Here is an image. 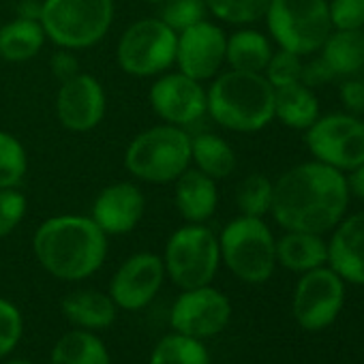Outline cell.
<instances>
[{"label": "cell", "mask_w": 364, "mask_h": 364, "mask_svg": "<svg viewBox=\"0 0 364 364\" xmlns=\"http://www.w3.org/2000/svg\"><path fill=\"white\" fill-rule=\"evenodd\" d=\"M146 198L131 180H118L103 187L90 206V219L105 236L131 234L144 219Z\"/></svg>", "instance_id": "e0dca14e"}, {"label": "cell", "mask_w": 364, "mask_h": 364, "mask_svg": "<svg viewBox=\"0 0 364 364\" xmlns=\"http://www.w3.org/2000/svg\"><path fill=\"white\" fill-rule=\"evenodd\" d=\"M264 18L277 46L298 56L321 50L332 33L326 0H270Z\"/></svg>", "instance_id": "ba28073f"}, {"label": "cell", "mask_w": 364, "mask_h": 364, "mask_svg": "<svg viewBox=\"0 0 364 364\" xmlns=\"http://www.w3.org/2000/svg\"><path fill=\"white\" fill-rule=\"evenodd\" d=\"M191 165L213 180H223L236 169V152L221 135L200 133L191 137Z\"/></svg>", "instance_id": "484cf974"}, {"label": "cell", "mask_w": 364, "mask_h": 364, "mask_svg": "<svg viewBox=\"0 0 364 364\" xmlns=\"http://www.w3.org/2000/svg\"><path fill=\"white\" fill-rule=\"evenodd\" d=\"M328 262L341 279L364 285V213L338 223L328 245Z\"/></svg>", "instance_id": "d6986e66"}, {"label": "cell", "mask_w": 364, "mask_h": 364, "mask_svg": "<svg viewBox=\"0 0 364 364\" xmlns=\"http://www.w3.org/2000/svg\"><path fill=\"white\" fill-rule=\"evenodd\" d=\"M165 266L161 255L141 251L129 255L109 281V298L122 311L146 309L163 287Z\"/></svg>", "instance_id": "9a60e30c"}, {"label": "cell", "mask_w": 364, "mask_h": 364, "mask_svg": "<svg viewBox=\"0 0 364 364\" xmlns=\"http://www.w3.org/2000/svg\"><path fill=\"white\" fill-rule=\"evenodd\" d=\"M349 198L343 171L309 161L274 182L270 215L285 232L323 234L343 221Z\"/></svg>", "instance_id": "6da1fadb"}, {"label": "cell", "mask_w": 364, "mask_h": 364, "mask_svg": "<svg viewBox=\"0 0 364 364\" xmlns=\"http://www.w3.org/2000/svg\"><path fill=\"white\" fill-rule=\"evenodd\" d=\"M272 56V46L268 37L253 28L236 31L225 43V65L234 71L264 73Z\"/></svg>", "instance_id": "cb8c5ba5"}, {"label": "cell", "mask_w": 364, "mask_h": 364, "mask_svg": "<svg viewBox=\"0 0 364 364\" xmlns=\"http://www.w3.org/2000/svg\"><path fill=\"white\" fill-rule=\"evenodd\" d=\"M270 0H206L213 18L234 26H249L259 22L268 11Z\"/></svg>", "instance_id": "4dcf8cb0"}, {"label": "cell", "mask_w": 364, "mask_h": 364, "mask_svg": "<svg viewBox=\"0 0 364 364\" xmlns=\"http://www.w3.org/2000/svg\"><path fill=\"white\" fill-rule=\"evenodd\" d=\"M18 16L26 20H39L41 18V0H22L18 5Z\"/></svg>", "instance_id": "60d3db41"}, {"label": "cell", "mask_w": 364, "mask_h": 364, "mask_svg": "<svg viewBox=\"0 0 364 364\" xmlns=\"http://www.w3.org/2000/svg\"><path fill=\"white\" fill-rule=\"evenodd\" d=\"M274 118L296 131H306L319 118V101L311 86L296 82L274 88Z\"/></svg>", "instance_id": "7402d4cb"}, {"label": "cell", "mask_w": 364, "mask_h": 364, "mask_svg": "<svg viewBox=\"0 0 364 364\" xmlns=\"http://www.w3.org/2000/svg\"><path fill=\"white\" fill-rule=\"evenodd\" d=\"M360 33H362V41H364V26H362V31H360Z\"/></svg>", "instance_id": "ee69618b"}, {"label": "cell", "mask_w": 364, "mask_h": 364, "mask_svg": "<svg viewBox=\"0 0 364 364\" xmlns=\"http://www.w3.org/2000/svg\"><path fill=\"white\" fill-rule=\"evenodd\" d=\"M50 364H112V358L105 343L95 332L75 328L56 341Z\"/></svg>", "instance_id": "d4e9b609"}, {"label": "cell", "mask_w": 364, "mask_h": 364, "mask_svg": "<svg viewBox=\"0 0 364 364\" xmlns=\"http://www.w3.org/2000/svg\"><path fill=\"white\" fill-rule=\"evenodd\" d=\"M306 146L315 161L351 171L364 163V122L349 114L321 116L306 129Z\"/></svg>", "instance_id": "30bf717a"}, {"label": "cell", "mask_w": 364, "mask_h": 364, "mask_svg": "<svg viewBox=\"0 0 364 364\" xmlns=\"http://www.w3.org/2000/svg\"><path fill=\"white\" fill-rule=\"evenodd\" d=\"M272 189L274 182L264 173L247 176L236 189V206L240 215L247 217H264L272 206Z\"/></svg>", "instance_id": "f546056e"}, {"label": "cell", "mask_w": 364, "mask_h": 364, "mask_svg": "<svg viewBox=\"0 0 364 364\" xmlns=\"http://www.w3.org/2000/svg\"><path fill=\"white\" fill-rule=\"evenodd\" d=\"M321 60L336 75H353L364 67V41L360 31L330 33L321 46Z\"/></svg>", "instance_id": "4316f807"}, {"label": "cell", "mask_w": 364, "mask_h": 364, "mask_svg": "<svg viewBox=\"0 0 364 364\" xmlns=\"http://www.w3.org/2000/svg\"><path fill=\"white\" fill-rule=\"evenodd\" d=\"M206 95V116L228 131L257 133L274 120V86L264 73L221 71Z\"/></svg>", "instance_id": "3957f363"}, {"label": "cell", "mask_w": 364, "mask_h": 364, "mask_svg": "<svg viewBox=\"0 0 364 364\" xmlns=\"http://www.w3.org/2000/svg\"><path fill=\"white\" fill-rule=\"evenodd\" d=\"M277 262L291 272H309L328 262V245L321 234L287 232L277 240Z\"/></svg>", "instance_id": "603a6c76"}, {"label": "cell", "mask_w": 364, "mask_h": 364, "mask_svg": "<svg viewBox=\"0 0 364 364\" xmlns=\"http://www.w3.org/2000/svg\"><path fill=\"white\" fill-rule=\"evenodd\" d=\"M146 3H150V5H159L161 0H146Z\"/></svg>", "instance_id": "7bdbcfd3"}, {"label": "cell", "mask_w": 364, "mask_h": 364, "mask_svg": "<svg viewBox=\"0 0 364 364\" xmlns=\"http://www.w3.org/2000/svg\"><path fill=\"white\" fill-rule=\"evenodd\" d=\"M63 315L82 330H105L116 321L118 306L109 294L97 289H77L63 298Z\"/></svg>", "instance_id": "ffe728a7"}, {"label": "cell", "mask_w": 364, "mask_h": 364, "mask_svg": "<svg viewBox=\"0 0 364 364\" xmlns=\"http://www.w3.org/2000/svg\"><path fill=\"white\" fill-rule=\"evenodd\" d=\"M28 213L26 196L20 187L0 189V240L14 234Z\"/></svg>", "instance_id": "e575fe53"}, {"label": "cell", "mask_w": 364, "mask_h": 364, "mask_svg": "<svg viewBox=\"0 0 364 364\" xmlns=\"http://www.w3.org/2000/svg\"><path fill=\"white\" fill-rule=\"evenodd\" d=\"M173 204L185 223H208L219 206L217 180L202 173L193 165L173 182Z\"/></svg>", "instance_id": "ac0fdd59"}, {"label": "cell", "mask_w": 364, "mask_h": 364, "mask_svg": "<svg viewBox=\"0 0 364 364\" xmlns=\"http://www.w3.org/2000/svg\"><path fill=\"white\" fill-rule=\"evenodd\" d=\"M161 259L165 277L180 291L210 285L221 264L219 236L206 223H185L171 232Z\"/></svg>", "instance_id": "8992f818"}, {"label": "cell", "mask_w": 364, "mask_h": 364, "mask_svg": "<svg viewBox=\"0 0 364 364\" xmlns=\"http://www.w3.org/2000/svg\"><path fill=\"white\" fill-rule=\"evenodd\" d=\"M159 18L176 33L206 20V0H161Z\"/></svg>", "instance_id": "1f68e13d"}, {"label": "cell", "mask_w": 364, "mask_h": 364, "mask_svg": "<svg viewBox=\"0 0 364 364\" xmlns=\"http://www.w3.org/2000/svg\"><path fill=\"white\" fill-rule=\"evenodd\" d=\"M148 103L161 122L189 129L206 116L208 95L204 82L180 71H165L150 84Z\"/></svg>", "instance_id": "8fae6325"}, {"label": "cell", "mask_w": 364, "mask_h": 364, "mask_svg": "<svg viewBox=\"0 0 364 364\" xmlns=\"http://www.w3.org/2000/svg\"><path fill=\"white\" fill-rule=\"evenodd\" d=\"M341 99L349 112H364V82L349 80L341 88Z\"/></svg>", "instance_id": "74e56055"}, {"label": "cell", "mask_w": 364, "mask_h": 364, "mask_svg": "<svg viewBox=\"0 0 364 364\" xmlns=\"http://www.w3.org/2000/svg\"><path fill=\"white\" fill-rule=\"evenodd\" d=\"M50 69H52V75H56L60 82H65V80H69V77H73V75H77L82 71L75 52L63 50V48H58L56 54L50 58Z\"/></svg>", "instance_id": "8d00e7d4"}, {"label": "cell", "mask_w": 364, "mask_h": 364, "mask_svg": "<svg viewBox=\"0 0 364 364\" xmlns=\"http://www.w3.org/2000/svg\"><path fill=\"white\" fill-rule=\"evenodd\" d=\"M28 173L24 144L9 131L0 129V189L20 187Z\"/></svg>", "instance_id": "f1b7e54d"}, {"label": "cell", "mask_w": 364, "mask_h": 364, "mask_svg": "<svg viewBox=\"0 0 364 364\" xmlns=\"http://www.w3.org/2000/svg\"><path fill=\"white\" fill-rule=\"evenodd\" d=\"M343 298V279L332 268H313L304 272L294 291L296 321L306 330H321L336 319Z\"/></svg>", "instance_id": "5bb4252c"}, {"label": "cell", "mask_w": 364, "mask_h": 364, "mask_svg": "<svg viewBox=\"0 0 364 364\" xmlns=\"http://www.w3.org/2000/svg\"><path fill=\"white\" fill-rule=\"evenodd\" d=\"M347 178V187H349V196H355L358 200L364 202V163L358 165L355 169L349 171Z\"/></svg>", "instance_id": "ab89813d"}, {"label": "cell", "mask_w": 364, "mask_h": 364, "mask_svg": "<svg viewBox=\"0 0 364 364\" xmlns=\"http://www.w3.org/2000/svg\"><path fill=\"white\" fill-rule=\"evenodd\" d=\"M48 37L39 20L16 16L0 26V58L7 63H28L46 46Z\"/></svg>", "instance_id": "44dd1931"}, {"label": "cell", "mask_w": 364, "mask_h": 364, "mask_svg": "<svg viewBox=\"0 0 364 364\" xmlns=\"http://www.w3.org/2000/svg\"><path fill=\"white\" fill-rule=\"evenodd\" d=\"M228 35L210 20H202L178 33L176 41V71L198 82L215 80L225 67Z\"/></svg>", "instance_id": "4fadbf2b"}, {"label": "cell", "mask_w": 364, "mask_h": 364, "mask_svg": "<svg viewBox=\"0 0 364 364\" xmlns=\"http://www.w3.org/2000/svg\"><path fill=\"white\" fill-rule=\"evenodd\" d=\"M230 317V298L213 285H202L180 291L171 306L169 323L178 334L206 341L221 334L228 328Z\"/></svg>", "instance_id": "7c38bea8"}, {"label": "cell", "mask_w": 364, "mask_h": 364, "mask_svg": "<svg viewBox=\"0 0 364 364\" xmlns=\"http://www.w3.org/2000/svg\"><path fill=\"white\" fill-rule=\"evenodd\" d=\"M39 266L58 281L77 283L101 270L107 257V236L88 215H56L33 236Z\"/></svg>", "instance_id": "7a4b0ae2"}, {"label": "cell", "mask_w": 364, "mask_h": 364, "mask_svg": "<svg viewBox=\"0 0 364 364\" xmlns=\"http://www.w3.org/2000/svg\"><path fill=\"white\" fill-rule=\"evenodd\" d=\"M328 11L336 31H362L364 26V0H332Z\"/></svg>", "instance_id": "d590c367"}, {"label": "cell", "mask_w": 364, "mask_h": 364, "mask_svg": "<svg viewBox=\"0 0 364 364\" xmlns=\"http://www.w3.org/2000/svg\"><path fill=\"white\" fill-rule=\"evenodd\" d=\"M56 118L71 133H90L95 131L107 112V95L103 84L80 71L77 75L60 82L56 92Z\"/></svg>", "instance_id": "2e32d148"}, {"label": "cell", "mask_w": 364, "mask_h": 364, "mask_svg": "<svg viewBox=\"0 0 364 364\" xmlns=\"http://www.w3.org/2000/svg\"><path fill=\"white\" fill-rule=\"evenodd\" d=\"M116 0H41V26L56 48L82 52L112 31Z\"/></svg>", "instance_id": "5b68a950"}, {"label": "cell", "mask_w": 364, "mask_h": 364, "mask_svg": "<svg viewBox=\"0 0 364 364\" xmlns=\"http://www.w3.org/2000/svg\"><path fill=\"white\" fill-rule=\"evenodd\" d=\"M178 33L161 18H141L129 24L116 46V63L122 73L148 80L171 71L176 63Z\"/></svg>", "instance_id": "9c48e42d"}, {"label": "cell", "mask_w": 364, "mask_h": 364, "mask_svg": "<svg viewBox=\"0 0 364 364\" xmlns=\"http://www.w3.org/2000/svg\"><path fill=\"white\" fill-rule=\"evenodd\" d=\"M191 167V133L167 122L139 131L124 150V169L146 185H171Z\"/></svg>", "instance_id": "277c9868"}, {"label": "cell", "mask_w": 364, "mask_h": 364, "mask_svg": "<svg viewBox=\"0 0 364 364\" xmlns=\"http://www.w3.org/2000/svg\"><path fill=\"white\" fill-rule=\"evenodd\" d=\"M148 364H210V353L204 341L171 332L154 345Z\"/></svg>", "instance_id": "83f0119b"}, {"label": "cell", "mask_w": 364, "mask_h": 364, "mask_svg": "<svg viewBox=\"0 0 364 364\" xmlns=\"http://www.w3.org/2000/svg\"><path fill=\"white\" fill-rule=\"evenodd\" d=\"M24 334V317L20 309L7 300L0 298V360L14 353V349L20 345Z\"/></svg>", "instance_id": "836d02e7"}, {"label": "cell", "mask_w": 364, "mask_h": 364, "mask_svg": "<svg viewBox=\"0 0 364 364\" xmlns=\"http://www.w3.org/2000/svg\"><path fill=\"white\" fill-rule=\"evenodd\" d=\"M334 77V73L328 69V65L319 58V60H313L311 65H304L302 67V84L306 86H319V84H326Z\"/></svg>", "instance_id": "f35d334b"}, {"label": "cell", "mask_w": 364, "mask_h": 364, "mask_svg": "<svg viewBox=\"0 0 364 364\" xmlns=\"http://www.w3.org/2000/svg\"><path fill=\"white\" fill-rule=\"evenodd\" d=\"M221 262L245 283H266L277 268V240L262 217L240 215L219 234Z\"/></svg>", "instance_id": "52a82bcc"}, {"label": "cell", "mask_w": 364, "mask_h": 364, "mask_svg": "<svg viewBox=\"0 0 364 364\" xmlns=\"http://www.w3.org/2000/svg\"><path fill=\"white\" fill-rule=\"evenodd\" d=\"M302 67H304L302 56L287 52V50H279V52H272V56L264 69V75L274 88H281V86H289V84L300 82L302 80Z\"/></svg>", "instance_id": "d6a6232c"}, {"label": "cell", "mask_w": 364, "mask_h": 364, "mask_svg": "<svg viewBox=\"0 0 364 364\" xmlns=\"http://www.w3.org/2000/svg\"><path fill=\"white\" fill-rule=\"evenodd\" d=\"M3 364H33L31 360H22V358H16V360H7Z\"/></svg>", "instance_id": "b9f144b4"}]
</instances>
